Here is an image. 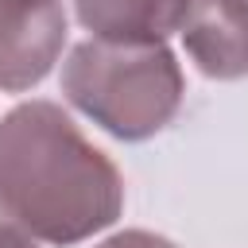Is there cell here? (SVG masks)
<instances>
[{"label": "cell", "instance_id": "obj_1", "mask_svg": "<svg viewBox=\"0 0 248 248\" xmlns=\"http://www.w3.org/2000/svg\"><path fill=\"white\" fill-rule=\"evenodd\" d=\"M124 182L74 120L50 101H27L0 120V217L46 244H78L112 225Z\"/></svg>", "mask_w": 248, "mask_h": 248}, {"label": "cell", "instance_id": "obj_2", "mask_svg": "<svg viewBox=\"0 0 248 248\" xmlns=\"http://www.w3.org/2000/svg\"><path fill=\"white\" fill-rule=\"evenodd\" d=\"M62 93L74 108L120 140H147L182 105V70L163 43L85 39L62 66Z\"/></svg>", "mask_w": 248, "mask_h": 248}, {"label": "cell", "instance_id": "obj_3", "mask_svg": "<svg viewBox=\"0 0 248 248\" xmlns=\"http://www.w3.org/2000/svg\"><path fill=\"white\" fill-rule=\"evenodd\" d=\"M66 43L62 0H0V89H31Z\"/></svg>", "mask_w": 248, "mask_h": 248}, {"label": "cell", "instance_id": "obj_4", "mask_svg": "<svg viewBox=\"0 0 248 248\" xmlns=\"http://www.w3.org/2000/svg\"><path fill=\"white\" fill-rule=\"evenodd\" d=\"M182 43L202 74L248 78V0H194Z\"/></svg>", "mask_w": 248, "mask_h": 248}, {"label": "cell", "instance_id": "obj_5", "mask_svg": "<svg viewBox=\"0 0 248 248\" xmlns=\"http://www.w3.org/2000/svg\"><path fill=\"white\" fill-rule=\"evenodd\" d=\"M194 0H78V19L93 39L108 43H163L182 31Z\"/></svg>", "mask_w": 248, "mask_h": 248}, {"label": "cell", "instance_id": "obj_6", "mask_svg": "<svg viewBox=\"0 0 248 248\" xmlns=\"http://www.w3.org/2000/svg\"><path fill=\"white\" fill-rule=\"evenodd\" d=\"M97 248H174V244L163 240V236H155V232L132 229V232H120V236H112V240H105V244H97Z\"/></svg>", "mask_w": 248, "mask_h": 248}, {"label": "cell", "instance_id": "obj_7", "mask_svg": "<svg viewBox=\"0 0 248 248\" xmlns=\"http://www.w3.org/2000/svg\"><path fill=\"white\" fill-rule=\"evenodd\" d=\"M0 248H39L27 232H19V229H12V225H0Z\"/></svg>", "mask_w": 248, "mask_h": 248}]
</instances>
